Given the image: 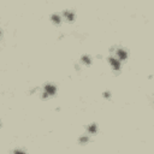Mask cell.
<instances>
[{"label":"cell","mask_w":154,"mask_h":154,"mask_svg":"<svg viewBox=\"0 0 154 154\" xmlns=\"http://www.w3.org/2000/svg\"><path fill=\"white\" fill-rule=\"evenodd\" d=\"M57 91H58V88H57L54 84H51V83H48V84H46V86H45V88H43V94H42V98L53 96V95H56Z\"/></svg>","instance_id":"cell-1"},{"label":"cell","mask_w":154,"mask_h":154,"mask_svg":"<svg viewBox=\"0 0 154 154\" xmlns=\"http://www.w3.org/2000/svg\"><path fill=\"white\" fill-rule=\"evenodd\" d=\"M108 63H110V65L113 70L116 71H118L120 70V66H122V64H120V60L117 58V57H108Z\"/></svg>","instance_id":"cell-2"},{"label":"cell","mask_w":154,"mask_h":154,"mask_svg":"<svg viewBox=\"0 0 154 154\" xmlns=\"http://www.w3.org/2000/svg\"><path fill=\"white\" fill-rule=\"evenodd\" d=\"M116 57H117L119 60H125L128 58V53L125 52V49L119 48V49H117V52H116Z\"/></svg>","instance_id":"cell-3"},{"label":"cell","mask_w":154,"mask_h":154,"mask_svg":"<svg viewBox=\"0 0 154 154\" xmlns=\"http://www.w3.org/2000/svg\"><path fill=\"white\" fill-rule=\"evenodd\" d=\"M64 17H65L66 19H69L70 22H73L75 21V14L71 11H65L64 12Z\"/></svg>","instance_id":"cell-4"},{"label":"cell","mask_w":154,"mask_h":154,"mask_svg":"<svg viewBox=\"0 0 154 154\" xmlns=\"http://www.w3.org/2000/svg\"><path fill=\"white\" fill-rule=\"evenodd\" d=\"M88 133L93 135V134H96L98 133V125L96 124H91V125H88Z\"/></svg>","instance_id":"cell-5"},{"label":"cell","mask_w":154,"mask_h":154,"mask_svg":"<svg viewBox=\"0 0 154 154\" xmlns=\"http://www.w3.org/2000/svg\"><path fill=\"white\" fill-rule=\"evenodd\" d=\"M51 21H52L54 24H60L61 23V17L57 14H53L52 16H51Z\"/></svg>","instance_id":"cell-6"},{"label":"cell","mask_w":154,"mask_h":154,"mask_svg":"<svg viewBox=\"0 0 154 154\" xmlns=\"http://www.w3.org/2000/svg\"><path fill=\"white\" fill-rule=\"evenodd\" d=\"M82 61L86 64V65H91L92 64V59L89 56H82Z\"/></svg>","instance_id":"cell-7"},{"label":"cell","mask_w":154,"mask_h":154,"mask_svg":"<svg viewBox=\"0 0 154 154\" xmlns=\"http://www.w3.org/2000/svg\"><path fill=\"white\" fill-rule=\"evenodd\" d=\"M88 141H89V137H88V136H82V137L80 138V143L83 145V143H87Z\"/></svg>","instance_id":"cell-8"},{"label":"cell","mask_w":154,"mask_h":154,"mask_svg":"<svg viewBox=\"0 0 154 154\" xmlns=\"http://www.w3.org/2000/svg\"><path fill=\"white\" fill-rule=\"evenodd\" d=\"M102 95H104V98H106V99H108V98H110V93H108V92H107V93H104Z\"/></svg>","instance_id":"cell-9"}]
</instances>
